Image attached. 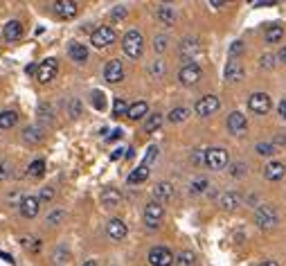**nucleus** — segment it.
I'll return each mask as SVG.
<instances>
[{
	"mask_svg": "<svg viewBox=\"0 0 286 266\" xmlns=\"http://www.w3.org/2000/svg\"><path fill=\"white\" fill-rule=\"evenodd\" d=\"M176 259H174V253L165 246H155L149 250V264L151 266H171Z\"/></svg>",
	"mask_w": 286,
	"mask_h": 266,
	"instance_id": "nucleus-7",
	"label": "nucleus"
},
{
	"mask_svg": "<svg viewBox=\"0 0 286 266\" xmlns=\"http://www.w3.org/2000/svg\"><path fill=\"white\" fill-rule=\"evenodd\" d=\"M68 54H70V59L75 61V64H86L88 61V48L84 43H75V41H72V43L68 45Z\"/></svg>",
	"mask_w": 286,
	"mask_h": 266,
	"instance_id": "nucleus-18",
	"label": "nucleus"
},
{
	"mask_svg": "<svg viewBox=\"0 0 286 266\" xmlns=\"http://www.w3.org/2000/svg\"><path fill=\"white\" fill-rule=\"evenodd\" d=\"M39 115L43 120H52V106H48V104H41V106H39Z\"/></svg>",
	"mask_w": 286,
	"mask_h": 266,
	"instance_id": "nucleus-40",
	"label": "nucleus"
},
{
	"mask_svg": "<svg viewBox=\"0 0 286 266\" xmlns=\"http://www.w3.org/2000/svg\"><path fill=\"white\" fill-rule=\"evenodd\" d=\"M153 196L158 203L163 201H169L171 196H174V187H171V183H167V181H163V183H158L153 187Z\"/></svg>",
	"mask_w": 286,
	"mask_h": 266,
	"instance_id": "nucleus-22",
	"label": "nucleus"
},
{
	"mask_svg": "<svg viewBox=\"0 0 286 266\" xmlns=\"http://www.w3.org/2000/svg\"><path fill=\"white\" fill-rule=\"evenodd\" d=\"M3 36H5V41H9V43H16V41L23 39V25H20L18 20H9L3 29Z\"/></svg>",
	"mask_w": 286,
	"mask_h": 266,
	"instance_id": "nucleus-16",
	"label": "nucleus"
},
{
	"mask_svg": "<svg viewBox=\"0 0 286 266\" xmlns=\"http://www.w3.org/2000/svg\"><path fill=\"white\" fill-rule=\"evenodd\" d=\"M219 205L223 208V210H237V208L241 205V196H239L237 192H226V194L221 196Z\"/></svg>",
	"mask_w": 286,
	"mask_h": 266,
	"instance_id": "nucleus-23",
	"label": "nucleus"
},
{
	"mask_svg": "<svg viewBox=\"0 0 286 266\" xmlns=\"http://www.w3.org/2000/svg\"><path fill=\"white\" fill-rule=\"evenodd\" d=\"M92 106H95L97 111H104V106H106V97H104V93L92 91Z\"/></svg>",
	"mask_w": 286,
	"mask_h": 266,
	"instance_id": "nucleus-35",
	"label": "nucleus"
},
{
	"mask_svg": "<svg viewBox=\"0 0 286 266\" xmlns=\"http://www.w3.org/2000/svg\"><path fill=\"white\" fill-rule=\"evenodd\" d=\"M113 115L119 117V115H129V104L122 100V97H117L115 102H113Z\"/></svg>",
	"mask_w": 286,
	"mask_h": 266,
	"instance_id": "nucleus-32",
	"label": "nucleus"
},
{
	"mask_svg": "<svg viewBox=\"0 0 286 266\" xmlns=\"http://www.w3.org/2000/svg\"><path fill=\"white\" fill-rule=\"evenodd\" d=\"M43 171H45V163H43V160H34V163L29 165V176H34V179L43 176Z\"/></svg>",
	"mask_w": 286,
	"mask_h": 266,
	"instance_id": "nucleus-34",
	"label": "nucleus"
},
{
	"mask_svg": "<svg viewBox=\"0 0 286 266\" xmlns=\"http://www.w3.org/2000/svg\"><path fill=\"white\" fill-rule=\"evenodd\" d=\"M160 127H163V115H160V113H153V115H149L147 122H144V131H147V133L158 131Z\"/></svg>",
	"mask_w": 286,
	"mask_h": 266,
	"instance_id": "nucleus-31",
	"label": "nucleus"
},
{
	"mask_svg": "<svg viewBox=\"0 0 286 266\" xmlns=\"http://www.w3.org/2000/svg\"><path fill=\"white\" fill-rule=\"evenodd\" d=\"M264 176H266L268 181H279L286 176V165L279 163V160H273V163H268L264 167Z\"/></svg>",
	"mask_w": 286,
	"mask_h": 266,
	"instance_id": "nucleus-17",
	"label": "nucleus"
},
{
	"mask_svg": "<svg viewBox=\"0 0 286 266\" xmlns=\"http://www.w3.org/2000/svg\"><path fill=\"white\" fill-rule=\"evenodd\" d=\"M205 187H207L205 179H196L194 183H192V194H201V192H205Z\"/></svg>",
	"mask_w": 286,
	"mask_h": 266,
	"instance_id": "nucleus-37",
	"label": "nucleus"
},
{
	"mask_svg": "<svg viewBox=\"0 0 286 266\" xmlns=\"http://www.w3.org/2000/svg\"><path fill=\"white\" fill-rule=\"evenodd\" d=\"M106 232H108V237H111L113 242H122V239L126 237L129 228H126V223H124L122 219H111V221H108Z\"/></svg>",
	"mask_w": 286,
	"mask_h": 266,
	"instance_id": "nucleus-15",
	"label": "nucleus"
},
{
	"mask_svg": "<svg viewBox=\"0 0 286 266\" xmlns=\"http://www.w3.org/2000/svg\"><path fill=\"white\" fill-rule=\"evenodd\" d=\"M149 113V106H147V102H135V104H131V106H129V120H142L144 115H147Z\"/></svg>",
	"mask_w": 286,
	"mask_h": 266,
	"instance_id": "nucleus-25",
	"label": "nucleus"
},
{
	"mask_svg": "<svg viewBox=\"0 0 286 266\" xmlns=\"http://www.w3.org/2000/svg\"><path fill=\"white\" fill-rule=\"evenodd\" d=\"M158 20L163 25H174V20H176V14H174V9L167 7V5H163V7H158Z\"/></svg>",
	"mask_w": 286,
	"mask_h": 266,
	"instance_id": "nucleus-28",
	"label": "nucleus"
},
{
	"mask_svg": "<svg viewBox=\"0 0 286 266\" xmlns=\"http://www.w3.org/2000/svg\"><path fill=\"white\" fill-rule=\"evenodd\" d=\"M16 122H18L16 111H3L0 113V129H12Z\"/></svg>",
	"mask_w": 286,
	"mask_h": 266,
	"instance_id": "nucleus-29",
	"label": "nucleus"
},
{
	"mask_svg": "<svg viewBox=\"0 0 286 266\" xmlns=\"http://www.w3.org/2000/svg\"><path fill=\"white\" fill-rule=\"evenodd\" d=\"M147 179H149V167H147V165H140L138 169H133L131 174H129V183H131V185L144 183Z\"/></svg>",
	"mask_w": 286,
	"mask_h": 266,
	"instance_id": "nucleus-26",
	"label": "nucleus"
},
{
	"mask_svg": "<svg viewBox=\"0 0 286 266\" xmlns=\"http://www.w3.org/2000/svg\"><path fill=\"white\" fill-rule=\"evenodd\" d=\"M36 70H39V66H36V64H29V66H25V72H27V75H34Z\"/></svg>",
	"mask_w": 286,
	"mask_h": 266,
	"instance_id": "nucleus-50",
	"label": "nucleus"
},
{
	"mask_svg": "<svg viewBox=\"0 0 286 266\" xmlns=\"http://www.w3.org/2000/svg\"><path fill=\"white\" fill-rule=\"evenodd\" d=\"M122 156H126V154H124V149H115V151L111 154V160H119Z\"/></svg>",
	"mask_w": 286,
	"mask_h": 266,
	"instance_id": "nucleus-47",
	"label": "nucleus"
},
{
	"mask_svg": "<svg viewBox=\"0 0 286 266\" xmlns=\"http://www.w3.org/2000/svg\"><path fill=\"white\" fill-rule=\"evenodd\" d=\"M178 264L180 266H194L196 264V255L192 253V250H183V253L178 255Z\"/></svg>",
	"mask_w": 286,
	"mask_h": 266,
	"instance_id": "nucleus-33",
	"label": "nucleus"
},
{
	"mask_svg": "<svg viewBox=\"0 0 286 266\" xmlns=\"http://www.w3.org/2000/svg\"><path fill=\"white\" fill-rule=\"evenodd\" d=\"M56 70H59V61L56 59H45L39 64V70H36V79H39L41 83H50L52 79L56 77Z\"/></svg>",
	"mask_w": 286,
	"mask_h": 266,
	"instance_id": "nucleus-8",
	"label": "nucleus"
},
{
	"mask_svg": "<svg viewBox=\"0 0 286 266\" xmlns=\"http://www.w3.org/2000/svg\"><path fill=\"white\" fill-rule=\"evenodd\" d=\"M84 266H97V262H95V259H88V262H86Z\"/></svg>",
	"mask_w": 286,
	"mask_h": 266,
	"instance_id": "nucleus-57",
	"label": "nucleus"
},
{
	"mask_svg": "<svg viewBox=\"0 0 286 266\" xmlns=\"http://www.w3.org/2000/svg\"><path fill=\"white\" fill-rule=\"evenodd\" d=\"M104 79H106L108 83H119L124 79V66H122V61H117V59H113V61H108L106 68H104Z\"/></svg>",
	"mask_w": 286,
	"mask_h": 266,
	"instance_id": "nucleus-12",
	"label": "nucleus"
},
{
	"mask_svg": "<svg viewBox=\"0 0 286 266\" xmlns=\"http://www.w3.org/2000/svg\"><path fill=\"white\" fill-rule=\"evenodd\" d=\"M279 115H284V117H286V100L279 102Z\"/></svg>",
	"mask_w": 286,
	"mask_h": 266,
	"instance_id": "nucleus-53",
	"label": "nucleus"
},
{
	"mask_svg": "<svg viewBox=\"0 0 286 266\" xmlns=\"http://www.w3.org/2000/svg\"><path fill=\"white\" fill-rule=\"evenodd\" d=\"M255 223H257L262 230H270V228L277 226V212L273 205H259L255 210Z\"/></svg>",
	"mask_w": 286,
	"mask_h": 266,
	"instance_id": "nucleus-2",
	"label": "nucleus"
},
{
	"mask_svg": "<svg viewBox=\"0 0 286 266\" xmlns=\"http://www.w3.org/2000/svg\"><path fill=\"white\" fill-rule=\"evenodd\" d=\"M226 79L228 81L243 79V66H241V61H237V59L228 61V64H226Z\"/></svg>",
	"mask_w": 286,
	"mask_h": 266,
	"instance_id": "nucleus-19",
	"label": "nucleus"
},
{
	"mask_svg": "<svg viewBox=\"0 0 286 266\" xmlns=\"http://www.w3.org/2000/svg\"><path fill=\"white\" fill-rule=\"evenodd\" d=\"M117 138H122V129H115V131L108 135V140H117Z\"/></svg>",
	"mask_w": 286,
	"mask_h": 266,
	"instance_id": "nucleus-51",
	"label": "nucleus"
},
{
	"mask_svg": "<svg viewBox=\"0 0 286 266\" xmlns=\"http://www.w3.org/2000/svg\"><path fill=\"white\" fill-rule=\"evenodd\" d=\"M119 201H122V192L115 190V187H106V190L102 192V205L104 208H115V205H119Z\"/></svg>",
	"mask_w": 286,
	"mask_h": 266,
	"instance_id": "nucleus-20",
	"label": "nucleus"
},
{
	"mask_svg": "<svg viewBox=\"0 0 286 266\" xmlns=\"http://www.w3.org/2000/svg\"><path fill=\"white\" fill-rule=\"evenodd\" d=\"M187 115H189V111H187L185 106H178V108H171L167 120L171 124H180V122H185V120H187Z\"/></svg>",
	"mask_w": 286,
	"mask_h": 266,
	"instance_id": "nucleus-30",
	"label": "nucleus"
},
{
	"mask_svg": "<svg viewBox=\"0 0 286 266\" xmlns=\"http://www.w3.org/2000/svg\"><path fill=\"white\" fill-rule=\"evenodd\" d=\"M43 138H45V133H43V127H39V124H34V127H27L23 131V140L27 144H39V142H43Z\"/></svg>",
	"mask_w": 286,
	"mask_h": 266,
	"instance_id": "nucleus-21",
	"label": "nucleus"
},
{
	"mask_svg": "<svg viewBox=\"0 0 286 266\" xmlns=\"http://www.w3.org/2000/svg\"><path fill=\"white\" fill-rule=\"evenodd\" d=\"M201 68L196 64H185L183 68L178 70V81L183 83V86H194V83L201 81Z\"/></svg>",
	"mask_w": 286,
	"mask_h": 266,
	"instance_id": "nucleus-9",
	"label": "nucleus"
},
{
	"mask_svg": "<svg viewBox=\"0 0 286 266\" xmlns=\"http://www.w3.org/2000/svg\"><path fill=\"white\" fill-rule=\"evenodd\" d=\"M284 120H286V117H284Z\"/></svg>",
	"mask_w": 286,
	"mask_h": 266,
	"instance_id": "nucleus-58",
	"label": "nucleus"
},
{
	"mask_svg": "<svg viewBox=\"0 0 286 266\" xmlns=\"http://www.w3.org/2000/svg\"><path fill=\"white\" fill-rule=\"evenodd\" d=\"M282 36H284V27L279 23H275V25H270V27L266 29V43H279L282 41Z\"/></svg>",
	"mask_w": 286,
	"mask_h": 266,
	"instance_id": "nucleus-27",
	"label": "nucleus"
},
{
	"mask_svg": "<svg viewBox=\"0 0 286 266\" xmlns=\"http://www.w3.org/2000/svg\"><path fill=\"white\" fill-rule=\"evenodd\" d=\"M149 72H151V75H155V77H160V75L165 72V64H163V61H155V64L149 68Z\"/></svg>",
	"mask_w": 286,
	"mask_h": 266,
	"instance_id": "nucleus-41",
	"label": "nucleus"
},
{
	"mask_svg": "<svg viewBox=\"0 0 286 266\" xmlns=\"http://www.w3.org/2000/svg\"><path fill=\"white\" fill-rule=\"evenodd\" d=\"M153 50L155 52H165V50H167V36H155V39H153Z\"/></svg>",
	"mask_w": 286,
	"mask_h": 266,
	"instance_id": "nucleus-38",
	"label": "nucleus"
},
{
	"mask_svg": "<svg viewBox=\"0 0 286 266\" xmlns=\"http://www.w3.org/2000/svg\"><path fill=\"white\" fill-rule=\"evenodd\" d=\"M54 199V190L52 187H41V201H52Z\"/></svg>",
	"mask_w": 286,
	"mask_h": 266,
	"instance_id": "nucleus-42",
	"label": "nucleus"
},
{
	"mask_svg": "<svg viewBox=\"0 0 286 266\" xmlns=\"http://www.w3.org/2000/svg\"><path fill=\"white\" fill-rule=\"evenodd\" d=\"M70 111H72V117H79L81 115V104H79V100H72Z\"/></svg>",
	"mask_w": 286,
	"mask_h": 266,
	"instance_id": "nucleus-44",
	"label": "nucleus"
},
{
	"mask_svg": "<svg viewBox=\"0 0 286 266\" xmlns=\"http://www.w3.org/2000/svg\"><path fill=\"white\" fill-rule=\"evenodd\" d=\"M257 151L262 156H273L275 154V147H273V144H268V142H259L257 144Z\"/></svg>",
	"mask_w": 286,
	"mask_h": 266,
	"instance_id": "nucleus-39",
	"label": "nucleus"
},
{
	"mask_svg": "<svg viewBox=\"0 0 286 266\" xmlns=\"http://www.w3.org/2000/svg\"><path fill=\"white\" fill-rule=\"evenodd\" d=\"M255 5V7H273V3H268V0H264V3H259V0H257V3H252Z\"/></svg>",
	"mask_w": 286,
	"mask_h": 266,
	"instance_id": "nucleus-52",
	"label": "nucleus"
},
{
	"mask_svg": "<svg viewBox=\"0 0 286 266\" xmlns=\"http://www.w3.org/2000/svg\"><path fill=\"white\" fill-rule=\"evenodd\" d=\"M124 16H126V7H122V5H119V7L113 9V18H124Z\"/></svg>",
	"mask_w": 286,
	"mask_h": 266,
	"instance_id": "nucleus-46",
	"label": "nucleus"
},
{
	"mask_svg": "<svg viewBox=\"0 0 286 266\" xmlns=\"http://www.w3.org/2000/svg\"><path fill=\"white\" fill-rule=\"evenodd\" d=\"M7 174H9V171H7V165H5V163H0V181H3V179H7Z\"/></svg>",
	"mask_w": 286,
	"mask_h": 266,
	"instance_id": "nucleus-49",
	"label": "nucleus"
},
{
	"mask_svg": "<svg viewBox=\"0 0 286 266\" xmlns=\"http://www.w3.org/2000/svg\"><path fill=\"white\" fill-rule=\"evenodd\" d=\"M259 266H279V264L275 262V259H264V262L259 264Z\"/></svg>",
	"mask_w": 286,
	"mask_h": 266,
	"instance_id": "nucleus-54",
	"label": "nucleus"
},
{
	"mask_svg": "<svg viewBox=\"0 0 286 266\" xmlns=\"http://www.w3.org/2000/svg\"><path fill=\"white\" fill-rule=\"evenodd\" d=\"M39 205H41V199H36V196H32V194L23 196L18 203L20 215H23L25 219H34L36 215H39Z\"/></svg>",
	"mask_w": 286,
	"mask_h": 266,
	"instance_id": "nucleus-14",
	"label": "nucleus"
},
{
	"mask_svg": "<svg viewBox=\"0 0 286 266\" xmlns=\"http://www.w3.org/2000/svg\"><path fill=\"white\" fill-rule=\"evenodd\" d=\"M248 108L252 113H257V115H266L270 111V97L266 93H252L250 100H248Z\"/></svg>",
	"mask_w": 286,
	"mask_h": 266,
	"instance_id": "nucleus-10",
	"label": "nucleus"
},
{
	"mask_svg": "<svg viewBox=\"0 0 286 266\" xmlns=\"http://www.w3.org/2000/svg\"><path fill=\"white\" fill-rule=\"evenodd\" d=\"M275 66V56L273 54H264L262 56V68H273Z\"/></svg>",
	"mask_w": 286,
	"mask_h": 266,
	"instance_id": "nucleus-45",
	"label": "nucleus"
},
{
	"mask_svg": "<svg viewBox=\"0 0 286 266\" xmlns=\"http://www.w3.org/2000/svg\"><path fill=\"white\" fill-rule=\"evenodd\" d=\"M212 7H223V5H226V3H221V0H212Z\"/></svg>",
	"mask_w": 286,
	"mask_h": 266,
	"instance_id": "nucleus-55",
	"label": "nucleus"
},
{
	"mask_svg": "<svg viewBox=\"0 0 286 266\" xmlns=\"http://www.w3.org/2000/svg\"><path fill=\"white\" fill-rule=\"evenodd\" d=\"M246 129H248V120L243 113H230L228 115V131H230L232 135H241V133H246Z\"/></svg>",
	"mask_w": 286,
	"mask_h": 266,
	"instance_id": "nucleus-13",
	"label": "nucleus"
},
{
	"mask_svg": "<svg viewBox=\"0 0 286 266\" xmlns=\"http://www.w3.org/2000/svg\"><path fill=\"white\" fill-rule=\"evenodd\" d=\"M163 217H165L163 203H158V201L147 203V208H144V223H147L149 228H158L160 221H163Z\"/></svg>",
	"mask_w": 286,
	"mask_h": 266,
	"instance_id": "nucleus-6",
	"label": "nucleus"
},
{
	"mask_svg": "<svg viewBox=\"0 0 286 266\" xmlns=\"http://www.w3.org/2000/svg\"><path fill=\"white\" fill-rule=\"evenodd\" d=\"M219 108H221L219 97L216 95H205V97H201V100L196 102L194 111H196V115L199 117H210V115H214Z\"/></svg>",
	"mask_w": 286,
	"mask_h": 266,
	"instance_id": "nucleus-3",
	"label": "nucleus"
},
{
	"mask_svg": "<svg viewBox=\"0 0 286 266\" xmlns=\"http://www.w3.org/2000/svg\"><path fill=\"white\" fill-rule=\"evenodd\" d=\"M122 48H124V52H126L129 59H138V56L142 54V50H144L142 34H140L138 29L126 32V34H124V39H122Z\"/></svg>",
	"mask_w": 286,
	"mask_h": 266,
	"instance_id": "nucleus-1",
	"label": "nucleus"
},
{
	"mask_svg": "<svg viewBox=\"0 0 286 266\" xmlns=\"http://www.w3.org/2000/svg\"><path fill=\"white\" fill-rule=\"evenodd\" d=\"M155 156H158V147H149V151H147V156H144V163H142V165L149 167V163H151Z\"/></svg>",
	"mask_w": 286,
	"mask_h": 266,
	"instance_id": "nucleus-43",
	"label": "nucleus"
},
{
	"mask_svg": "<svg viewBox=\"0 0 286 266\" xmlns=\"http://www.w3.org/2000/svg\"><path fill=\"white\" fill-rule=\"evenodd\" d=\"M279 59H282L284 64H286V48H282V52H279Z\"/></svg>",
	"mask_w": 286,
	"mask_h": 266,
	"instance_id": "nucleus-56",
	"label": "nucleus"
},
{
	"mask_svg": "<svg viewBox=\"0 0 286 266\" xmlns=\"http://www.w3.org/2000/svg\"><path fill=\"white\" fill-rule=\"evenodd\" d=\"M90 43L95 48H108L111 43H115V29L108 27V25H102L90 34Z\"/></svg>",
	"mask_w": 286,
	"mask_h": 266,
	"instance_id": "nucleus-4",
	"label": "nucleus"
},
{
	"mask_svg": "<svg viewBox=\"0 0 286 266\" xmlns=\"http://www.w3.org/2000/svg\"><path fill=\"white\" fill-rule=\"evenodd\" d=\"M52 9H54V14L61 18H75L77 12H79V5H77L75 0H56V3L52 5Z\"/></svg>",
	"mask_w": 286,
	"mask_h": 266,
	"instance_id": "nucleus-11",
	"label": "nucleus"
},
{
	"mask_svg": "<svg viewBox=\"0 0 286 266\" xmlns=\"http://www.w3.org/2000/svg\"><path fill=\"white\" fill-rule=\"evenodd\" d=\"M63 219H66V212H63V210H54V212H52V215L48 217V223H50V226H59Z\"/></svg>",
	"mask_w": 286,
	"mask_h": 266,
	"instance_id": "nucleus-36",
	"label": "nucleus"
},
{
	"mask_svg": "<svg viewBox=\"0 0 286 266\" xmlns=\"http://www.w3.org/2000/svg\"><path fill=\"white\" fill-rule=\"evenodd\" d=\"M243 50V45L241 43H239V41H237V43L235 45H232V48H230V54H239V52H241Z\"/></svg>",
	"mask_w": 286,
	"mask_h": 266,
	"instance_id": "nucleus-48",
	"label": "nucleus"
},
{
	"mask_svg": "<svg viewBox=\"0 0 286 266\" xmlns=\"http://www.w3.org/2000/svg\"><path fill=\"white\" fill-rule=\"evenodd\" d=\"M205 165L210 167V169L219 171L223 169V167L228 165V151L221 149V147H212L205 151Z\"/></svg>",
	"mask_w": 286,
	"mask_h": 266,
	"instance_id": "nucleus-5",
	"label": "nucleus"
},
{
	"mask_svg": "<svg viewBox=\"0 0 286 266\" xmlns=\"http://www.w3.org/2000/svg\"><path fill=\"white\" fill-rule=\"evenodd\" d=\"M199 41L196 39H187L183 41V45H180V56H183L185 61H192V56L194 54H199Z\"/></svg>",
	"mask_w": 286,
	"mask_h": 266,
	"instance_id": "nucleus-24",
	"label": "nucleus"
}]
</instances>
